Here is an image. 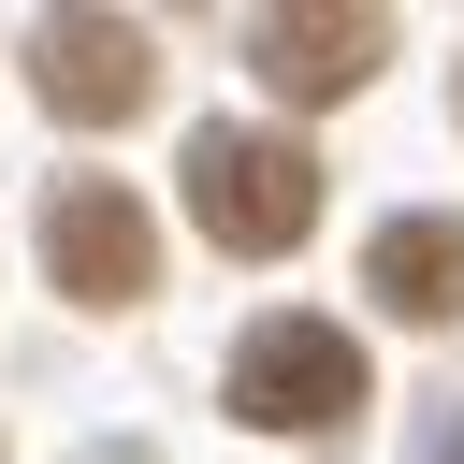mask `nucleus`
I'll return each mask as SVG.
<instances>
[{
	"label": "nucleus",
	"mask_w": 464,
	"mask_h": 464,
	"mask_svg": "<svg viewBox=\"0 0 464 464\" xmlns=\"http://www.w3.org/2000/svg\"><path fill=\"white\" fill-rule=\"evenodd\" d=\"M29 87H44L72 130H102V116H145L160 44H145L130 14H44V29H29Z\"/></svg>",
	"instance_id": "20e7f679"
},
{
	"label": "nucleus",
	"mask_w": 464,
	"mask_h": 464,
	"mask_svg": "<svg viewBox=\"0 0 464 464\" xmlns=\"http://www.w3.org/2000/svg\"><path fill=\"white\" fill-rule=\"evenodd\" d=\"M188 218H203V246H232V261H290L304 232H319V160L290 145V130H188Z\"/></svg>",
	"instance_id": "f257e3e1"
},
{
	"label": "nucleus",
	"mask_w": 464,
	"mask_h": 464,
	"mask_svg": "<svg viewBox=\"0 0 464 464\" xmlns=\"http://www.w3.org/2000/svg\"><path fill=\"white\" fill-rule=\"evenodd\" d=\"M348 406H362L348 319H261V334L232 348V420H261V435H334Z\"/></svg>",
	"instance_id": "7ed1b4c3"
},
{
	"label": "nucleus",
	"mask_w": 464,
	"mask_h": 464,
	"mask_svg": "<svg viewBox=\"0 0 464 464\" xmlns=\"http://www.w3.org/2000/svg\"><path fill=\"white\" fill-rule=\"evenodd\" d=\"M246 58H261L276 102H348V87L392 58V29H377V14H246Z\"/></svg>",
	"instance_id": "39448f33"
},
{
	"label": "nucleus",
	"mask_w": 464,
	"mask_h": 464,
	"mask_svg": "<svg viewBox=\"0 0 464 464\" xmlns=\"http://www.w3.org/2000/svg\"><path fill=\"white\" fill-rule=\"evenodd\" d=\"M44 276L116 319V304L160 290V218H145L116 174H58V188H44Z\"/></svg>",
	"instance_id": "f03ea898"
},
{
	"label": "nucleus",
	"mask_w": 464,
	"mask_h": 464,
	"mask_svg": "<svg viewBox=\"0 0 464 464\" xmlns=\"http://www.w3.org/2000/svg\"><path fill=\"white\" fill-rule=\"evenodd\" d=\"M362 290L392 319H464V218H392L362 246Z\"/></svg>",
	"instance_id": "423d86ee"
}]
</instances>
